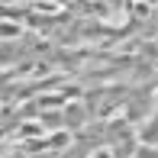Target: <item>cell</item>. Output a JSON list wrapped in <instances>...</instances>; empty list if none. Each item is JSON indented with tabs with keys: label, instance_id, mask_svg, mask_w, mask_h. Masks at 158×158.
<instances>
[{
	"label": "cell",
	"instance_id": "6da1fadb",
	"mask_svg": "<svg viewBox=\"0 0 158 158\" xmlns=\"http://www.w3.org/2000/svg\"><path fill=\"white\" fill-rule=\"evenodd\" d=\"M135 135H139V145H152V148H158V110H155L139 129H135Z\"/></svg>",
	"mask_w": 158,
	"mask_h": 158
},
{
	"label": "cell",
	"instance_id": "7a4b0ae2",
	"mask_svg": "<svg viewBox=\"0 0 158 158\" xmlns=\"http://www.w3.org/2000/svg\"><path fill=\"white\" fill-rule=\"evenodd\" d=\"M135 158H158V148H152V145H142Z\"/></svg>",
	"mask_w": 158,
	"mask_h": 158
}]
</instances>
